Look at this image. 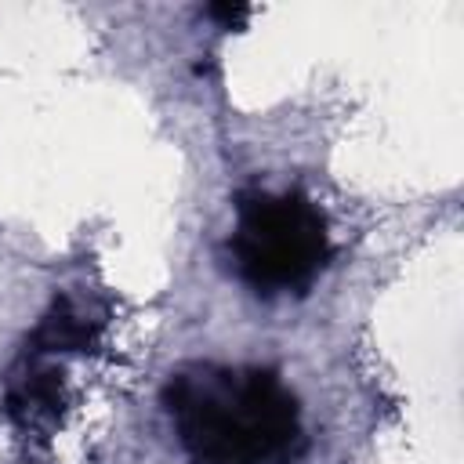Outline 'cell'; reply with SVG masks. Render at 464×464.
I'll list each match as a JSON object with an SVG mask.
<instances>
[{
  "label": "cell",
  "instance_id": "1",
  "mask_svg": "<svg viewBox=\"0 0 464 464\" xmlns=\"http://www.w3.org/2000/svg\"><path fill=\"white\" fill-rule=\"evenodd\" d=\"M163 402L192 464H294L304 446L294 395L261 366H185Z\"/></svg>",
  "mask_w": 464,
  "mask_h": 464
},
{
  "label": "cell",
  "instance_id": "2",
  "mask_svg": "<svg viewBox=\"0 0 464 464\" xmlns=\"http://www.w3.org/2000/svg\"><path fill=\"white\" fill-rule=\"evenodd\" d=\"M228 257L257 297L304 294L330 261V225L297 188H250L236 199Z\"/></svg>",
  "mask_w": 464,
  "mask_h": 464
}]
</instances>
